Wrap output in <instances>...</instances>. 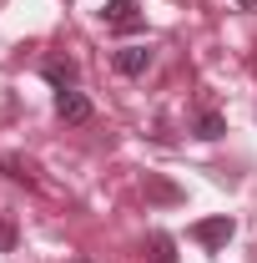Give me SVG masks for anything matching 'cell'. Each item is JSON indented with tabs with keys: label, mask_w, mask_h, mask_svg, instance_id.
Returning <instances> with one entry per match:
<instances>
[{
	"label": "cell",
	"mask_w": 257,
	"mask_h": 263,
	"mask_svg": "<svg viewBox=\"0 0 257 263\" xmlns=\"http://www.w3.org/2000/svg\"><path fill=\"white\" fill-rule=\"evenodd\" d=\"M101 21H106L111 31H141V10H136V0H106Z\"/></svg>",
	"instance_id": "7a4b0ae2"
},
{
	"label": "cell",
	"mask_w": 257,
	"mask_h": 263,
	"mask_svg": "<svg viewBox=\"0 0 257 263\" xmlns=\"http://www.w3.org/2000/svg\"><path fill=\"white\" fill-rule=\"evenodd\" d=\"M111 66H116L121 76H141V71L152 66V46H121V51L111 56Z\"/></svg>",
	"instance_id": "277c9868"
},
{
	"label": "cell",
	"mask_w": 257,
	"mask_h": 263,
	"mask_svg": "<svg viewBox=\"0 0 257 263\" xmlns=\"http://www.w3.org/2000/svg\"><path fill=\"white\" fill-rule=\"evenodd\" d=\"M152 263H177V243H172V233H152Z\"/></svg>",
	"instance_id": "ba28073f"
},
{
	"label": "cell",
	"mask_w": 257,
	"mask_h": 263,
	"mask_svg": "<svg viewBox=\"0 0 257 263\" xmlns=\"http://www.w3.org/2000/svg\"><path fill=\"white\" fill-rule=\"evenodd\" d=\"M76 263H86V258H76Z\"/></svg>",
	"instance_id": "8fae6325"
},
{
	"label": "cell",
	"mask_w": 257,
	"mask_h": 263,
	"mask_svg": "<svg viewBox=\"0 0 257 263\" xmlns=\"http://www.w3.org/2000/svg\"><path fill=\"white\" fill-rule=\"evenodd\" d=\"M56 117L61 122H71V127H81V122H91V101H86V91H56Z\"/></svg>",
	"instance_id": "6da1fadb"
},
{
	"label": "cell",
	"mask_w": 257,
	"mask_h": 263,
	"mask_svg": "<svg viewBox=\"0 0 257 263\" xmlns=\"http://www.w3.org/2000/svg\"><path fill=\"white\" fill-rule=\"evenodd\" d=\"M40 76H46L56 91H71V86H76V76H81V66H76V61H61V56H56V61H46V66H40Z\"/></svg>",
	"instance_id": "8992f818"
},
{
	"label": "cell",
	"mask_w": 257,
	"mask_h": 263,
	"mask_svg": "<svg viewBox=\"0 0 257 263\" xmlns=\"http://www.w3.org/2000/svg\"><path fill=\"white\" fill-rule=\"evenodd\" d=\"M10 248H15V228H10V223H0V253H10Z\"/></svg>",
	"instance_id": "9c48e42d"
},
{
	"label": "cell",
	"mask_w": 257,
	"mask_h": 263,
	"mask_svg": "<svg viewBox=\"0 0 257 263\" xmlns=\"http://www.w3.org/2000/svg\"><path fill=\"white\" fill-rule=\"evenodd\" d=\"M237 10H257V0H237Z\"/></svg>",
	"instance_id": "30bf717a"
},
{
	"label": "cell",
	"mask_w": 257,
	"mask_h": 263,
	"mask_svg": "<svg viewBox=\"0 0 257 263\" xmlns=\"http://www.w3.org/2000/svg\"><path fill=\"white\" fill-rule=\"evenodd\" d=\"M146 202H161V208H177V202H187V193H182L177 182L157 177V172H146Z\"/></svg>",
	"instance_id": "5b68a950"
},
{
	"label": "cell",
	"mask_w": 257,
	"mask_h": 263,
	"mask_svg": "<svg viewBox=\"0 0 257 263\" xmlns=\"http://www.w3.org/2000/svg\"><path fill=\"white\" fill-rule=\"evenodd\" d=\"M192 238L202 243V248H227V238H232V218H202V223H192Z\"/></svg>",
	"instance_id": "3957f363"
},
{
	"label": "cell",
	"mask_w": 257,
	"mask_h": 263,
	"mask_svg": "<svg viewBox=\"0 0 257 263\" xmlns=\"http://www.w3.org/2000/svg\"><path fill=\"white\" fill-rule=\"evenodd\" d=\"M227 132V122H222V111H212V106H202L192 117V137H202V142H217Z\"/></svg>",
	"instance_id": "52a82bcc"
}]
</instances>
